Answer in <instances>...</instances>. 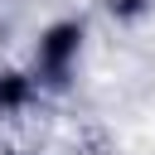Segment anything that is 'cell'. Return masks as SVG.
<instances>
[{
  "label": "cell",
  "instance_id": "cell-1",
  "mask_svg": "<svg viewBox=\"0 0 155 155\" xmlns=\"http://www.w3.org/2000/svg\"><path fill=\"white\" fill-rule=\"evenodd\" d=\"M73 44H78V29H53L48 44H44V63L48 68H63V58L73 53Z\"/></svg>",
  "mask_w": 155,
  "mask_h": 155
}]
</instances>
